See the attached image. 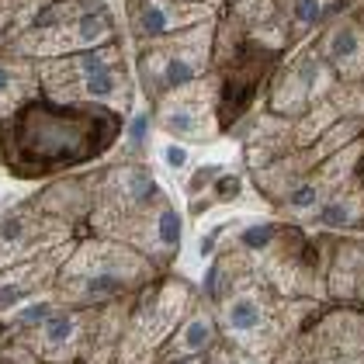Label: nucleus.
Returning a JSON list of instances; mask_svg holds the SVG:
<instances>
[{
	"label": "nucleus",
	"mask_w": 364,
	"mask_h": 364,
	"mask_svg": "<svg viewBox=\"0 0 364 364\" xmlns=\"http://www.w3.org/2000/svg\"><path fill=\"white\" fill-rule=\"evenodd\" d=\"M7 21H11V4L0 0V35H4V28H7Z\"/></svg>",
	"instance_id": "412c9836"
},
{
	"label": "nucleus",
	"mask_w": 364,
	"mask_h": 364,
	"mask_svg": "<svg viewBox=\"0 0 364 364\" xmlns=\"http://www.w3.org/2000/svg\"><path fill=\"white\" fill-rule=\"evenodd\" d=\"M63 247H70L66 219L46 212L42 205L38 208L18 205L0 215V271L46 257V253H56Z\"/></svg>",
	"instance_id": "6e6552de"
},
{
	"label": "nucleus",
	"mask_w": 364,
	"mask_h": 364,
	"mask_svg": "<svg viewBox=\"0 0 364 364\" xmlns=\"http://www.w3.org/2000/svg\"><path fill=\"white\" fill-rule=\"evenodd\" d=\"M319 53L336 77L347 84H364V25L354 18H336L319 42Z\"/></svg>",
	"instance_id": "4468645a"
},
{
	"label": "nucleus",
	"mask_w": 364,
	"mask_h": 364,
	"mask_svg": "<svg viewBox=\"0 0 364 364\" xmlns=\"http://www.w3.org/2000/svg\"><path fill=\"white\" fill-rule=\"evenodd\" d=\"M153 274H156V264L142 250L112 236H97L80 247H70L53 295L59 306H112L132 291H142Z\"/></svg>",
	"instance_id": "f03ea898"
},
{
	"label": "nucleus",
	"mask_w": 364,
	"mask_h": 364,
	"mask_svg": "<svg viewBox=\"0 0 364 364\" xmlns=\"http://www.w3.org/2000/svg\"><path fill=\"white\" fill-rule=\"evenodd\" d=\"M156 129L167 139L188 142V146H208L219 139L223 118H219V84L201 77L195 84L167 90L153 101Z\"/></svg>",
	"instance_id": "423d86ee"
},
{
	"label": "nucleus",
	"mask_w": 364,
	"mask_h": 364,
	"mask_svg": "<svg viewBox=\"0 0 364 364\" xmlns=\"http://www.w3.org/2000/svg\"><path fill=\"white\" fill-rule=\"evenodd\" d=\"M129 28L139 46L170 38L177 31H188L195 25H205L215 18V7L205 4H184V0H129L125 7Z\"/></svg>",
	"instance_id": "f8f14e48"
},
{
	"label": "nucleus",
	"mask_w": 364,
	"mask_h": 364,
	"mask_svg": "<svg viewBox=\"0 0 364 364\" xmlns=\"http://www.w3.org/2000/svg\"><path fill=\"white\" fill-rule=\"evenodd\" d=\"M219 316L212 309H205V302H195L188 309V316L177 323V330L164 343V350L156 354V364H191L198 358H205L215 340H219Z\"/></svg>",
	"instance_id": "ddd939ff"
},
{
	"label": "nucleus",
	"mask_w": 364,
	"mask_h": 364,
	"mask_svg": "<svg viewBox=\"0 0 364 364\" xmlns=\"http://www.w3.org/2000/svg\"><path fill=\"white\" fill-rule=\"evenodd\" d=\"M191 306H195V291L181 278H167L153 284L149 291H142L139 306H132L125 319L114 364H156V354L164 350V343L173 336L177 323L188 316Z\"/></svg>",
	"instance_id": "7ed1b4c3"
},
{
	"label": "nucleus",
	"mask_w": 364,
	"mask_h": 364,
	"mask_svg": "<svg viewBox=\"0 0 364 364\" xmlns=\"http://www.w3.org/2000/svg\"><path fill=\"white\" fill-rule=\"evenodd\" d=\"M333 87H336V73L330 70V63L323 59V53H302L295 63H288L274 77L271 94H267V108L278 118L295 122L312 105L330 97Z\"/></svg>",
	"instance_id": "9d476101"
},
{
	"label": "nucleus",
	"mask_w": 364,
	"mask_h": 364,
	"mask_svg": "<svg viewBox=\"0 0 364 364\" xmlns=\"http://www.w3.org/2000/svg\"><path fill=\"white\" fill-rule=\"evenodd\" d=\"M125 114L108 105L25 101L0 125V160L14 177L38 181L105 156L122 139Z\"/></svg>",
	"instance_id": "f257e3e1"
},
{
	"label": "nucleus",
	"mask_w": 364,
	"mask_h": 364,
	"mask_svg": "<svg viewBox=\"0 0 364 364\" xmlns=\"http://www.w3.org/2000/svg\"><path fill=\"white\" fill-rule=\"evenodd\" d=\"M14 350L46 364L80 361L90 350V316L77 306H56V312L46 323L31 330H18Z\"/></svg>",
	"instance_id": "1a4fd4ad"
},
{
	"label": "nucleus",
	"mask_w": 364,
	"mask_h": 364,
	"mask_svg": "<svg viewBox=\"0 0 364 364\" xmlns=\"http://www.w3.org/2000/svg\"><path fill=\"white\" fill-rule=\"evenodd\" d=\"M212 49H215V28H212V21L142 46L139 80H142L146 97L156 101L167 90H177V87L201 80L208 73Z\"/></svg>",
	"instance_id": "20e7f679"
},
{
	"label": "nucleus",
	"mask_w": 364,
	"mask_h": 364,
	"mask_svg": "<svg viewBox=\"0 0 364 364\" xmlns=\"http://www.w3.org/2000/svg\"><path fill=\"white\" fill-rule=\"evenodd\" d=\"M219 330L225 340H232L240 350L267 358L274 347H281L284 340V306L278 302L274 288L267 281L247 278L243 284H236L223 302H219Z\"/></svg>",
	"instance_id": "39448f33"
},
{
	"label": "nucleus",
	"mask_w": 364,
	"mask_h": 364,
	"mask_svg": "<svg viewBox=\"0 0 364 364\" xmlns=\"http://www.w3.org/2000/svg\"><path fill=\"white\" fill-rule=\"evenodd\" d=\"M243 195V177L240 173H232V170H223L205 191L198 198H191V215H201V212H208L212 205H229V201H236V198Z\"/></svg>",
	"instance_id": "f3484780"
},
{
	"label": "nucleus",
	"mask_w": 364,
	"mask_h": 364,
	"mask_svg": "<svg viewBox=\"0 0 364 364\" xmlns=\"http://www.w3.org/2000/svg\"><path fill=\"white\" fill-rule=\"evenodd\" d=\"M156 156H160V167L170 170V173H188L191 164H195V153H191V146L188 142H177V139H167L160 149H156Z\"/></svg>",
	"instance_id": "aec40b11"
},
{
	"label": "nucleus",
	"mask_w": 364,
	"mask_h": 364,
	"mask_svg": "<svg viewBox=\"0 0 364 364\" xmlns=\"http://www.w3.org/2000/svg\"><path fill=\"white\" fill-rule=\"evenodd\" d=\"M153 129H156L153 112H132L129 118H125V129H122V153L129 156V164H136L142 153L149 149Z\"/></svg>",
	"instance_id": "a211bd4d"
},
{
	"label": "nucleus",
	"mask_w": 364,
	"mask_h": 364,
	"mask_svg": "<svg viewBox=\"0 0 364 364\" xmlns=\"http://www.w3.org/2000/svg\"><path fill=\"white\" fill-rule=\"evenodd\" d=\"M114 42V28L112 18L105 11H90L80 18H70V21H53V25H31L28 38L21 42V56H35L42 59H56V56H70V53H84L94 46H105Z\"/></svg>",
	"instance_id": "9b49d317"
},
{
	"label": "nucleus",
	"mask_w": 364,
	"mask_h": 364,
	"mask_svg": "<svg viewBox=\"0 0 364 364\" xmlns=\"http://www.w3.org/2000/svg\"><path fill=\"white\" fill-rule=\"evenodd\" d=\"M281 364H364V316L340 309L302 330L288 343Z\"/></svg>",
	"instance_id": "0eeeda50"
},
{
	"label": "nucleus",
	"mask_w": 364,
	"mask_h": 364,
	"mask_svg": "<svg viewBox=\"0 0 364 364\" xmlns=\"http://www.w3.org/2000/svg\"><path fill=\"white\" fill-rule=\"evenodd\" d=\"M274 4H291V0H274Z\"/></svg>",
	"instance_id": "5701e85b"
},
{
	"label": "nucleus",
	"mask_w": 364,
	"mask_h": 364,
	"mask_svg": "<svg viewBox=\"0 0 364 364\" xmlns=\"http://www.w3.org/2000/svg\"><path fill=\"white\" fill-rule=\"evenodd\" d=\"M184 4H205V7H215L219 0H184Z\"/></svg>",
	"instance_id": "4be33fe9"
},
{
	"label": "nucleus",
	"mask_w": 364,
	"mask_h": 364,
	"mask_svg": "<svg viewBox=\"0 0 364 364\" xmlns=\"http://www.w3.org/2000/svg\"><path fill=\"white\" fill-rule=\"evenodd\" d=\"M35 80L38 66H28L21 59H0V118L14 114L25 101H31Z\"/></svg>",
	"instance_id": "2eb2a0df"
},
{
	"label": "nucleus",
	"mask_w": 364,
	"mask_h": 364,
	"mask_svg": "<svg viewBox=\"0 0 364 364\" xmlns=\"http://www.w3.org/2000/svg\"><path fill=\"white\" fill-rule=\"evenodd\" d=\"M361 215H364V195L347 184L343 191H336L330 201H323L312 212V223L326 225V229H350V225L361 223Z\"/></svg>",
	"instance_id": "dca6fc26"
},
{
	"label": "nucleus",
	"mask_w": 364,
	"mask_h": 364,
	"mask_svg": "<svg viewBox=\"0 0 364 364\" xmlns=\"http://www.w3.org/2000/svg\"><path fill=\"white\" fill-rule=\"evenodd\" d=\"M330 4H333V0H291V4H288V28L295 31V35L316 28V25L326 18Z\"/></svg>",
	"instance_id": "6ab92c4d"
}]
</instances>
